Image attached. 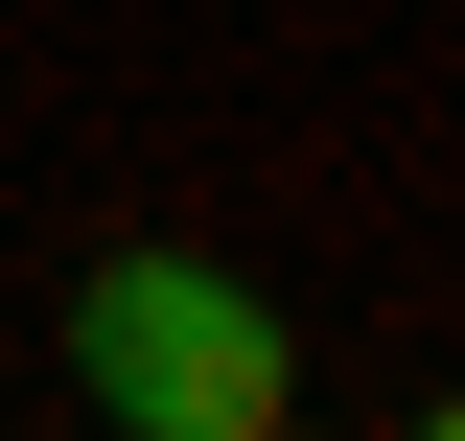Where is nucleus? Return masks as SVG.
I'll use <instances>...</instances> for the list:
<instances>
[{
    "mask_svg": "<svg viewBox=\"0 0 465 441\" xmlns=\"http://www.w3.org/2000/svg\"><path fill=\"white\" fill-rule=\"evenodd\" d=\"M70 395H94L116 441H256L280 418V326H256V279H210V256H94L70 279Z\"/></svg>",
    "mask_w": 465,
    "mask_h": 441,
    "instance_id": "nucleus-1",
    "label": "nucleus"
}]
</instances>
